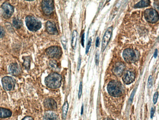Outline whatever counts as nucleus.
I'll return each instance as SVG.
<instances>
[{"mask_svg": "<svg viewBox=\"0 0 159 120\" xmlns=\"http://www.w3.org/2000/svg\"><path fill=\"white\" fill-rule=\"evenodd\" d=\"M62 77L59 74L53 72L49 74L45 79V83L47 87L55 89L61 86Z\"/></svg>", "mask_w": 159, "mask_h": 120, "instance_id": "f257e3e1", "label": "nucleus"}, {"mask_svg": "<svg viewBox=\"0 0 159 120\" xmlns=\"http://www.w3.org/2000/svg\"><path fill=\"white\" fill-rule=\"evenodd\" d=\"M107 90L112 96H120L122 94V88L120 83L117 81H111L107 86Z\"/></svg>", "mask_w": 159, "mask_h": 120, "instance_id": "f03ea898", "label": "nucleus"}, {"mask_svg": "<svg viewBox=\"0 0 159 120\" xmlns=\"http://www.w3.org/2000/svg\"><path fill=\"white\" fill-rule=\"evenodd\" d=\"M25 24L30 31L36 32L42 27V23L36 17L33 16H27L25 18Z\"/></svg>", "mask_w": 159, "mask_h": 120, "instance_id": "7ed1b4c3", "label": "nucleus"}, {"mask_svg": "<svg viewBox=\"0 0 159 120\" xmlns=\"http://www.w3.org/2000/svg\"><path fill=\"white\" fill-rule=\"evenodd\" d=\"M123 57L126 62L132 63L137 61L139 58V53L136 50L126 49L123 52Z\"/></svg>", "mask_w": 159, "mask_h": 120, "instance_id": "20e7f679", "label": "nucleus"}, {"mask_svg": "<svg viewBox=\"0 0 159 120\" xmlns=\"http://www.w3.org/2000/svg\"><path fill=\"white\" fill-rule=\"evenodd\" d=\"M144 17L150 23H155L159 20V14L157 11L152 9H147L144 11Z\"/></svg>", "mask_w": 159, "mask_h": 120, "instance_id": "39448f33", "label": "nucleus"}, {"mask_svg": "<svg viewBox=\"0 0 159 120\" xmlns=\"http://www.w3.org/2000/svg\"><path fill=\"white\" fill-rule=\"evenodd\" d=\"M2 83L4 89L6 91H11L15 87L16 81L13 77L5 76L2 79Z\"/></svg>", "mask_w": 159, "mask_h": 120, "instance_id": "423d86ee", "label": "nucleus"}, {"mask_svg": "<svg viewBox=\"0 0 159 120\" xmlns=\"http://www.w3.org/2000/svg\"><path fill=\"white\" fill-rule=\"evenodd\" d=\"M46 54L51 58L58 59L61 57L62 51L59 47L54 46L47 48L46 51Z\"/></svg>", "mask_w": 159, "mask_h": 120, "instance_id": "0eeeda50", "label": "nucleus"}, {"mask_svg": "<svg viewBox=\"0 0 159 120\" xmlns=\"http://www.w3.org/2000/svg\"><path fill=\"white\" fill-rule=\"evenodd\" d=\"M41 5L43 12L47 16L51 14L54 10V3L52 0L42 1Z\"/></svg>", "mask_w": 159, "mask_h": 120, "instance_id": "6e6552de", "label": "nucleus"}, {"mask_svg": "<svg viewBox=\"0 0 159 120\" xmlns=\"http://www.w3.org/2000/svg\"><path fill=\"white\" fill-rule=\"evenodd\" d=\"M112 32H113V27L112 26L109 27L105 32L104 35L103 36L102 41V52L104 51L105 48L109 42L111 36H112Z\"/></svg>", "mask_w": 159, "mask_h": 120, "instance_id": "1a4fd4ad", "label": "nucleus"}, {"mask_svg": "<svg viewBox=\"0 0 159 120\" xmlns=\"http://www.w3.org/2000/svg\"><path fill=\"white\" fill-rule=\"evenodd\" d=\"M2 8L3 10V16L5 19L10 18L14 12V7L8 2L3 3L2 5Z\"/></svg>", "mask_w": 159, "mask_h": 120, "instance_id": "9d476101", "label": "nucleus"}, {"mask_svg": "<svg viewBox=\"0 0 159 120\" xmlns=\"http://www.w3.org/2000/svg\"><path fill=\"white\" fill-rule=\"evenodd\" d=\"M125 69V65L124 63L122 62H118L114 65L112 71L116 76H120L124 72Z\"/></svg>", "mask_w": 159, "mask_h": 120, "instance_id": "9b49d317", "label": "nucleus"}, {"mask_svg": "<svg viewBox=\"0 0 159 120\" xmlns=\"http://www.w3.org/2000/svg\"><path fill=\"white\" fill-rule=\"evenodd\" d=\"M9 71L12 76H18L21 72V68L18 63H11L9 66Z\"/></svg>", "mask_w": 159, "mask_h": 120, "instance_id": "f8f14e48", "label": "nucleus"}, {"mask_svg": "<svg viewBox=\"0 0 159 120\" xmlns=\"http://www.w3.org/2000/svg\"><path fill=\"white\" fill-rule=\"evenodd\" d=\"M44 105V107L47 109L51 111L56 110L57 108L56 102L51 98H47L45 100Z\"/></svg>", "mask_w": 159, "mask_h": 120, "instance_id": "ddd939ff", "label": "nucleus"}, {"mask_svg": "<svg viewBox=\"0 0 159 120\" xmlns=\"http://www.w3.org/2000/svg\"><path fill=\"white\" fill-rule=\"evenodd\" d=\"M135 78V76L134 72L131 71H127L124 75L122 79L124 83L128 85L132 83L134 81Z\"/></svg>", "mask_w": 159, "mask_h": 120, "instance_id": "4468645a", "label": "nucleus"}, {"mask_svg": "<svg viewBox=\"0 0 159 120\" xmlns=\"http://www.w3.org/2000/svg\"><path fill=\"white\" fill-rule=\"evenodd\" d=\"M46 30L47 33L51 34H58V31L56 28V26L51 21H47L46 24Z\"/></svg>", "mask_w": 159, "mask_h": 120, "instance_id": "2eb2a0df", "label": "nucleus"}, {"mask_svg": "<svg viewBox=\"0 0 159 120\" xmlns=\"http://www.w3.org/2000/svg\"><path fill=\"white\" fill-rule=\"evenodd\" d=\"M43 120H58V116L53 112H47L44 115Z\"/></svg>", "mask_w": 159, "mask_h": 120, "instance_id": "dca6fc26", "label": "nucleus"}, {"mask_svg": "<svg viewBox=\"0 0 159 120\" xmlns=\"http://www.w3.org/2000/svg\"><path fill=\"white\" fill-rule=\"evenodd\" d=\"M12 115V112L9 109L0 107V118H8Z\"/></svg>", "mask_w": 159, "mask_h": 120, "instance_id": "f3484780", "label": "nucleus"}, {"mask_svg": "<svg viewBox=\"0 0 159 120\" xmlns=\"http://www.w3.org/2000/svg\"><path fill=\"white\" fill-rule=\"evenodd\" d=\"M150 4V1L148 0H142L140 1L138 3L134 5V8H142L144 7H147Z\"/></svg>", "mask_w": 159, "mask_h": 120, "instance_id": "a211bd4d", "label": "nucleus"}, {"mask_svg": "<svg viewBox=\"0 0 159 120\" xmlns=\"http://www.w3.org/2000/svg\"><path fill=\"white\" fill-rule=\"evenodd\" d=\"M77 39V32L76 30H74L72 34V39H71V47H73V48H75L76 47Z\"/></svg>", "mask_w": 159, "mask_h": 120, "instance_id": "6ab92c4d", "label": "nucleus"}, {"mask_svg": "<svg viewBox=\"0 0 159 120\" xmlns=\"http://www.w3.org/2000/svg\"><path fill=\"white\" fill-rule=\"evenodd\" d=\"M49 67L51 70L57 71L59 69L57 63L55 60L50 61L49 63Z\"/></svg>", "mask_w": 159, "mask_h": 120, "instance_id": "aec40b11", "label": "nucleus"}, {"mask_svg": "<svg viewBox=\"0 0 159 120\" xmlns=\"http://www.w3.org/2000/svg\"><path fill=\"white\" fill-rule=\"evenodd\" d=\"M13 25L16 29H20L23 25L22 21L17 19L16 18H14L13 19Z\"/></svg>", "mask_w": 159, "mask_h": 120, "instance_id": "412c9836", "label": "nucleus"}, {"mask_svg": "<svg viewBox=\"0 0 159 120\" xmlns=\"http://www.w3.org/2000/svg\"><path fill=\"white\" fill-rule=\"evenodd\" d=\"M24 59V63H23V65H24L25 69H29L30 67V64H31V58L29 57H25L23 58Z\"/></svg>", "mask_w": 159, "mask_h": 120, "instance_id": "4be33fe9", "label": "nucleus"}, {"mask_svg": "<svg viewBox=\"0 0 159 120\" xmlns=\"http://www.w3.org/2000/svg\"><path fill=\"white\" fill-rule=\"evenodd\" d=\"M68 107H69V105H68V102L66 101L63 107V119L66 118L67 114V112H68Z\"/></svg>", "mask_w": 159, "mask_h": 120, "instance_id": "5701e85b", "label": "nucleus"}, {"mask_svg": "<svg viewBox=\"0 0 159 120\" xmlns=\"http://www.w3.org/2000/svg\"><path fill=\"white\" fill-rule=\"evenodd\" d=\"M82 93V82L80 83V88H79V91H78V98L80 99V98L81 97V94Z\"/></svg>", "mask_w": 159, "mask_h": 120, "instance_id": "b1692460", "label": "nucleus"}, {"mask_svg": "<svg viewBox=\"0 0 159 120\" xmlns=\"http://www.w3.org/2000/svg\"><path fill=\"white\" fill-rule=\"evenodd\" d=\"M61 42L62 43L64 48L66 49V47H67V40L64 36H62L61 38Z\"/></svg>", "mask_w": 159, "mask_h": 120, "instance_id": "393cba45", "label": "nucleus"}, {"mask_svg": "<svg viewBox=\"0 0 159 120\" xmlns=\"http://www.w3.org/2000/svg\"><path fill=\"white\" fill-rule=\"evenodd\" d=\"M5 35V31L2 27V26H0V38H3Z\"/></svg>", "mask_w": 159, "mask_h": 120, "instance_id": "a878e982", "label": "nucleus"}, {"mask_svg": "<svg viewBox=\"0 0 159 120\" xmlns=\"http://www.w3.org/2000/svg\"><path fill=\"white\" fill-rule=\"evenodd\" d=\"M91 42L92 39L91 38H90V40H89V41H88L87 45L86 50V54H88V52H89V49H90V47H91Z\"/></svg>", "mask_w": 159, "mask_h": 120, "instance_id": "bb28decb", "label": "nucleus"}, {"mask_svg": "<svg viewBox=\"0 0 159 120\" xmlns=\"http://www.w3.org/2000/svg\"><path fill=\"white\" fill-rule=\"evenodd\" d=\"M152 86V76H150L148 78V87L150 88Z\"/></svg>", "mask_w": 159, "mask_h": 120, "instance_id": "cd10ccee", "label": "nucleus"}, {"mask_svg": "<svg viewBox=\"0 0 159 120\" xmlns=\"http://www.w3.org/2000/svg\"><path fill=\"white\" fill-rule=\"evenodd\" d=\"M158 98V92H156L154 94L153 96V102L154 104H156L157 102Z\"/></svg>", "mask_w": 159, "mask_h": 120, "instance_id": "c85d7f7f", "label": "nucleus"}, {"mask_svg": "<svg viewBox=\"0 0 159 120\" xmlns=\"http://www.w3.org/2000/svg\"><path fill=\"white\" fill-rule=\"evenodd\" d=\"M136 90H134V91H133L132 94H131L130 97V98H129V101H130V102H132L133 100V98H134V94H135V93Z\"/></svg>", "mask_w": 159, "mask_h": 120, "instance_id": "c756f323", "label": "nucleus"}, {"mask_svg": "<svg viewBox=\"0 0 159 120\" xmlns=\"http://www.w3.org/2000/svg\"><path fill=\"white\" fill-rule=\"evenodd\" d=\"M84 38L85 34L83 33L82 36V38H81V44L83 47H84Z\"/></svg>", "mask_w": 159, "mask_h": 120, "instance_id": "7c9ffc66", "label": "nucleus"}, {"mask_svg": "<svg viewBox=\"0 0 159 120\" xmlns=\"http://www.w3.org/2000/svg\"><path fill=\"white\" fill-rule=\"evenodd\" d=\"M98 61H99V56H98V54L97 53L95 56V62L97 65H98Z\"/></svg>", "mask_w": 159, "mask_h": 120, "instance_id": "2f4dec72", "label": "nucleus"}, {"mask_svg": "<svg viewBox=\"0 0 159 120\" xmlns=\"http://www.w3.org/2000/svg\"><path fill=\"white\" fill-rule=\"evenodd\" d=\"M81 58H79L78 59V64H77V70L79 71L80 67V65H81Z\"/></svg>", "mask_w": 159, "mask_h": 120, "instance_id": "473e14b6", "label": "nucleus"}, {"mask_svg": "<svg viewBox=\"0 0 159 120\" xmlns=\"http://www.w3.org/2000/svg\"><path fill=\"white\" fill-rule=\"evenodd\" d=\"M155 108L154 107H152V109H151V118H152L153 116H154V113H155Z\"/></svg>", "mask_w": 159, "mask_h": 120, "instance_id": "72a5a7b5", "label": "nucleus"}, {"mask_svg": "<svg viewBox=\"0 0 159 120\" xmlns=\"http://www.w3.org/2000/svg\"><path fill=\"white\" fill-rule=\"evenodd\" d=\"M22 120H34L31 116H25Z\"/></svg>", "mask_w": 159, "mask_h": 120, "instance_id": "f704fd0d", "label": "nucleus"}, {"mask_svg": "<svg viewBox=\"0 0 159 120\" xmlns=\"http://www.w3.org/2000/svg\"><path fill=\"white\" fill-rule=\"evenodd\" d=\"M99 42H100V38L98 37V38H97V40H96V47H98V45H99Z\"/></svg>", "mask_w": 159, "mask_h": 120, "instance_id": "c9c22d12", "label": "nucleus"}, {"mask_svg": "<svg viewBox=\"0 0 159 120\" xmlns=\"http://www.w3.org/2000/svg\"><path fill=\"white\" fill-rule=\"evenodd\" d=\"M154 56L155 58H156L157 56V50L156 49L155 51V52H154Z\"/></svg>", "mask_w": 159, "mask_h": 120, "instance_id": "e433bc0d", "label": "nucleus"}, {"mask_svg": "<svg viewBox=\"0 0 159 120\" xmlns=\"http://www.w3.org/2000/svg\"><path fill=\"white\" fill-rule=\"evenodd\" d=\"M83 112V105H82V107H81V114L82 115Z\"/></svg>", "mask_w": 159, "mask_h": 120, "instance_id": "4c0bfd02", "label": "nucleus"}, {"mask_svg": "<svg viewBox=\"0 0 159 120\" xmlns=\"http://www.w3.org/2000/svg\"><path fill=\"white\" fill-rule=\"evenodd\" d=\"M104 120H112L110 118H106Z\"/></svg>", "mask_w": 159, "mask_h": 120, "instance_id": "58836bf2", "label": "nucleus"}]
</instances>
